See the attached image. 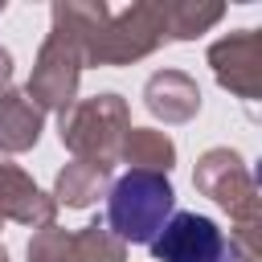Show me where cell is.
I'll return each instance as SVG.
<instances>
[{"instance_id": "8fae6325", "label": "cell", "mask_w": 262, "mask_h": 262, "mask_svg": "<svg viewBox=\"0 0 262 262\" xmlns=\"http://www.w3.org/2000/svg\"><path fill=\"white\" fill-rule=\"evenodd\" d=\"M111 172L115 168H102V164H90V160H70L57 180H53V201L66 205V209H90L106 196L111 188Z\"/></svg>"}, {"instance_id": "ba28073f", "label": "cell", "mask_w": 262, "mask_h": 262, "mask_svg": "<svg viewBox=\"0 0 262 262\" xmlns=\"http://www.w3.org/2000/svg\"><path fill=\"white\" fill-rule=\"evenodd\" d=\"M0 221H16L29 229L57 225V201L37 188V180L12 156H0Z\"/></svg>"}, {"instance_id": "277c9868", "label": "cell", "mask_w": 262, "mask_h": 262, "mask_svg": "<svg viewBox=\"0 0 262 262\" xmlns=\"http://www.w3.org/2000/svg\"><path fill=\"white\" fill-rule=\"evenodd\" d=\"M176 213V188L168 176L156 172H127L106 188V229L123 246H151L164 221Z\"/></svg>"}, {"instance_id": "52a82bcc", "label": "cell", "mask_w": 262, "mask_h": 262, "mask_svg": "<svg viewBox=\"0 0 262 262\" xmlns=\"http://www.w3.org/2000/svg\"><path fill=\"white\" fill-rule=\"evenodd\" d=\"M209 70L221 90H229L254 106L262 94V37H258V29H237V33H225L221 41H213Z\"/></svg>"}, {"instance_id": "5b68a950", "label": "cell", "mask_w": 262, "mask_h": 262, "mask_svg": "<svg viewBox=\"0 0 262 262\" xmlns=\"http://www.w3.org/2000/svg\"><path fill=\"white\" fill-rule=\"evenodd\" d=\"M82 70H86V57L78 49V41L61 29H49L37 57H33V74H29V86L25 94L41 106V111H66L70 102H78V82H82Z\"/></svg>"}, {"instance_id": "5bb4252c", "label": "cell", "mask_w": 262, "mask_h": 262, "mask_svg": "<svg viewBox=\"0 0 262 262\" xmlns=\"http://www.w3.org/2000/svg\"><path fill=\"white\" fill-rule=\"evenodd\" d=\"M70 262H127V246L102 221H94L70 229Z\"/></svg>"}, {"instance_id": "e0dca14e", "label": "cell", "mask_w": 262, "mask_h": 262, "mask_svg": "<svg viewBox=\"0 0 262 262\" xmlns=\"http://www.w3.org/2000/svg\"><path fill=\"white\" fill-rule=\"evenodd\" d=\"M0 229H4V221H0ZM0 262H8V250H4V242H0Z\"/></svg>"}, {"instance_id": "7c38bea8", "label": "cell", "mask_w": 262, "mask_h": 262, "mask_svg": "<svg viewBox=\"0 0 262 262\" xmlns=\"http://www.w3.org/2000/svg\"><path fill=\"white\" fill-rule=\"evenodd\" d=\"M119 160L131 164L127 172H156V176H168L172 164H176V143H172V135L156 131V127H127L123 147H119Z\"/></svg>"}, {"instance_id": "7a4b0ae2", "label": "cell", "mask_w": 262, "mask_h": 262, "mask_svg": "<svg viewBox=\"0 0 262 262\" xmlns=\"http://www.w3.org/2000/svg\"><path fill=\"white\" fill-rule=\"evenodd\" d=\"M192 184L201 196L229 213V242L237 258L262 262V188L246 160L233 147H209L192 168Z\"/></svg>"}, {"instance_id": "9c48e42d", "label": "cell", "mask_w": 262, "mask_h": 262, "mask_svg": "<svg viewBox=\"0 0 262 262\" xmlns=\"http://www.w3.org/2000/svg\"><path fill=\"white\" fill-rule=\"evenodd\" d=\"M143 106L168 123V127H180L188 119H196L201 111V86L192 74L184 70H156L147 82H143Z\"/></svg>"}, {"instance_id": "4fadbf2b", "label": "cell", "mask_w": 262, "mask_h": 262, "mask_svg": "<svg viewBox=\"0 0 262 262\" xmlns=\"http://www.w3.org/2000/svg\"><path fill=\"white\" fill-rule=\"evenodd\" d=\"M225 16L221 0H168L164 4V41H196Z\"/></svg>"}, {"instance_id": "9a60e30c", "label": "cell", "mask_w": 262, "mask_h": 262, "mask_svg": "<svg viewBox=\"0 0 262 262\" xmlns=\"http://www.w3.org/2000/svg\"><path fill=\"white\" fill-rule=\"evenodd\" d=\"M29 262H70V229L45 225L29 237Z\"/></svg>"}, {"instance_id": "6da1fadb", "label": "cell", "mask_w": 262, "mask_h": 262, "mask_svg": "<svg viewBox=\"0 0 262 262\" xmlns=\"http://www.w3.org/2000/svg\"><path fill=\"white\" fill-rule=\"evenodd\" d=\"M53 29L70 33L86 66H131L164 45V4L135 0L111 8L102 0H53Z\"/></svg>"}, {"instance_id": "2e32d148", "label": "cell", "mask_w": 262, "mask_h": 262, "mask_svg": "<svg viewBox=\"0 0 262 262\" xmlns=\"http://www.w3.org/2000/svg\"><path fill=\"white\" fill-rule=\"evenodd\" d=\"M8 78H12V53L0 45V90H8Z\"/></svg>"}, {"instance_id": "30bf717a", "label": "cell", "mask_w": 262, "mask_h": 262, "mask_svg": "<svg viewBox=\"0 0 262 262\" xmlns=\"http://www.w3.org/2000/svg\"><path fill=\"white\" fill-rule=\"evenodd\" d=\"M45 131V111L25 90H0V156H16L37 147Z\"/></svg>"}, {"instance_id": "ac0fdd59", "label": "cell", "mask_w": 262, "mask_h": 262, "mask_svg": "<svg viewBox=\"0 0 262 262\" xmlns=\"http://www.w3.org/2000/svg\"><path fill=\"white\" fill-rule=\"evenodd\" d=\"M0 12H4V0H0Z\"/></svg>"}, {"instance_id": "3957f363", "label": "cell", "mask_w": 262, "mask_h": 262, "mask_svg": "<svg viewBox=\"0 0 262 262\" xmlns=\"http://www.w3.org/2000/svg\"><path fill=\"white\" fill-rule=\"evenodd\" d=\"M127 127H131V106L115 90L78 98V102H70L57 115V139H61V147L74 160H90V164H102V168L119 164V147H123Z\"/></svg>"}, {"instance_id": "8992f818", "label": "cell", "mask_w": 262, "mask_h": 262, "mask_svg": "<svg viewBox=\"0 0 262 262\" xmlns=\"http://www.w3.org/2000/svg\"><path fill=\"white\" fill-rule=\"evenodd\" d=\"M156 262H242L229 233L201 213H172L151 237Z\"/></svg>"}]
</instances>
